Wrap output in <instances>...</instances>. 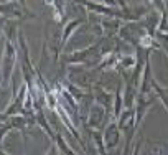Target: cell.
<instances>
[{"label": "cell", "mask_w": 168, "mask_h": 155, "mask_svg": "<svg viewBox=\"0 0 168 155\" xmlns=\"http://www.w3.org/2000/svg\"><path fill=\"white\" fill-rule=\"evenodd\" d=\"M140 43H142V46H150V45H152V40H150V36H143Z\"/></svg>", "instance_id": "6da1fadb"}]
</instances>
